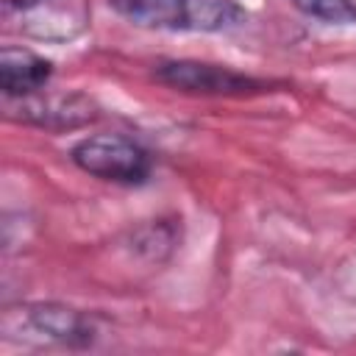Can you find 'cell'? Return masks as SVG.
Wrapping results in <instances>:
<instances>
[{"mask_svg": "<svg viewBox=\"0 0 356 356\" xmlns=\"http://www.w3.org/2000/svg\"><path fill=\"white\" fill-rule=\"evenodd\" d=\"M125 19L142 28H189V0H108Z\"/></svg>", "mask_w": 356, "mask_h": 356, "instance_id": "cell-7", "label": "cell"}, {"mask_svg": "<svg viewBox=\"0 0 356 356\" xmlns=\"http://www.w3.org/2000/svg\"><path fill=\"white\" fill-rule=\"evenodd\" d=\"M153 75L161 83L192 95H248L264 89V83L250 75L200 61H161L156 64Z\"/></svg>", "mask_w": 356, "mask_h": 356, "instance_id": "cell-3", "label": "cell"}, {"mask_svg": "<svg viewBox=\"0 0 356 356\" xmlns=\"http://www.w3.org/2000/svg\"><path fill=\"white\" fill-rule=\"evenodd\" d=\"M19 103V117L44 128H78L89 120H95L92 100L81 95H58V97H42L39 92L25 97H6Z\"/></svg>", "mask_w": 356, "mask_h": 356, "instance_id": "cell-5", "label": "cell"}, {"mask_svg": "<svg viewBox=\"0 0 356 356\" xmlns=\"http://www.w3.org/2000/svg\"><path fill=\"white\" fill-rule=\"evenodd\" d=\"M17 320H19V334L25 339L61 342V345H83L92 339V323L81 312L67 306H53V303L25 306Z\"/></svg>", "mask_w": 356, "mask_h": 356, "instance_id": "cell-4", "label": "cell"}, {"mask_svg": "<svg viewBox=\"0 0 356 356\" xmlns=\"http://www.w3.org/2000/svg\"><path fill=\"white\" fill-rule=\"evenodd\" d=\"M303 14L325 22H356V0H292Z\"/></svg>", "mask_w": 356, "mask_h": 356, "instance_id": "cell-9", "label": "cell"}, {"mask_svg": "<svg viewBox=\"0 0 356 356\" xmlns=\"http://www.w3.org/2000/svg\"><path fill=\"white\" fill-rule=\"evenodd\" d=\"M242 19V8L234 0H189L192 31H222Z\"/></svg>", "mask_w": 356, "mask_h": 356, "instance_id": "cell-8", "label": "cell"}, {"mask_svg": "<svg viewBox=\"0 0 356 356\" xmlns=\"http://www.w3.org/2000/svg\"><path fill=\"white\" fill-rule=\"evenodd\" d=\"M72 161L103 181L114 184H142L150 172V156L128 136L97 134L72 147Z\"/></svg>", "mask_w": 356, "mask_h": 356, "instance_id": "cell-2", "label": "cell"}, {"mask_svg": "<svg viewBox=\"0 0 356 356\" xmlns=\"http://www.w3.org/2000/svg\"><path fill=\"white\" fill-rule=\"evenodd\" d=\"M53 67L42 56L25 47H3L0 53V89L6 97H25L42 92L50 81Z\"/></svg>", "mask_w": 356, "mask_h": 356, "instance_id": "cell-6", "label": "cell"}, {"mask_svg": "<svg viewBox=\"0 0 356 356\" xmlns=\"http://www.w3.org/2000/svg\"><path fill=\"white\" fill-rule=\"evenodd\" d=\"M3 19L39 42H70L89 28V0H3Z\"/></svg>", "mask_w": 356, "mask_h": 356, "instance_id": "cell-1", "label": "cell"}]
</instances>
